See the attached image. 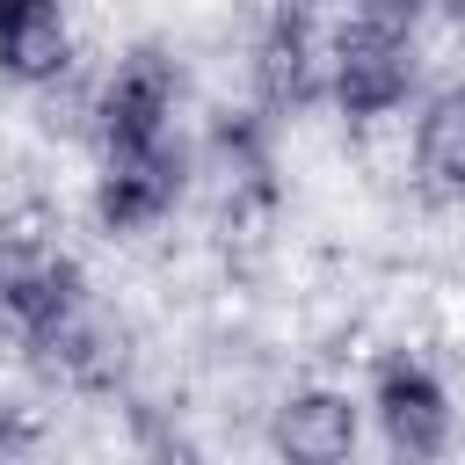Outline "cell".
Masks as SVG:
<instances>
[{
	"instance_id": "obj_1",
	"label": "cell",
	"mask_w": 465,
	"mask_h": 465,
	"mask_svg": "<svg viewBox=\"0 0 465 465\" xmlns=\"http://www.w3.org/2000/svg\"><path fill=\"white\" fill-rule=\"evenodd\" d=\"M421 36L414 22L385 15H341L327 29V109L349 131H385L421 102Z\"/></svg>"
},
{
	"instance_id": "obj_2",
	"label": "cell",
	"mask_w": 465,
	"mask_h": 465,
	"mask_svg": "<svg viewBox=\"0 0 465 465\" xmlns=\"http://www.w3.org/2000/svg\"><path fill=\"white\" fill-rule=\"evenodd\" d=\"M182 109H189L182 58L167 44H124L80 102V131L94 153H138V145L182 138Z\"/></svg>"
},
{
	"instance_id": "obj_3",
	"label": "cell",
	"mask_w": 465,
	"mask_h": 465,
	"mask_svg": "<svg viewBox=\"0 0 465 465\" xmlns=\"http://www.w3.org/2000/svg\"><path fill=\"white\" fill-rule=\"evenodd\" d=\"M363 414H371V436H378L392 458H443V450L458 443V392H450V378H443L421 349H407V341H392V349L371 356Z\"/></svg>"
},
{
	"instance_id": "obj_4",
	"label": "cell",
	"mask_w": 465,
	"mask_h": 465,
	"mask_svg": "<svg viewBox=\"0 0 465 465\" xmlns=\"http://www.w3.org/2000/svg\"><path fill=\"white\" fill-rule=\"evenodd\" d=\"M196 182V153L182 138L167 145H138V153H94V174H87V218L102 240H145L160 232L182 196Z\"/></svg>"
},
{
	"instance_id": "obj_5",
	"label": "cell",
	"mask_w": 465,
	"mask_h": 465,
	"mask_svg": "<svg viewBox=\"0 0 465 465\" xmlns=\"http://www.w3.org/2000/svg\"><path fill=\"white\" fill-rule=\"evenodd\" d=\"M247 87L262 116H298L327 102V29L312 0H269L254 51H247Z\"/></svg>"
},
{
	"instance_id": "obj_6",
	"label": "cell",
	"mask_w": 465,
	"mask_h": 465,
	"mask_svg": "<svg viewBox=\"0 0 465 465\" xmlns=\"http://www.w3.org/2000/svg\"><path fill=\"white\" fill-rule=\"evenodd\" d=\"M363 392L334 385V378H305L291 392H276L269 407V450L291 458V465H349L363 450Z\"/></svg>"
},
{
	"instance_id": "obj_7",
	"label": "cell",
	"mask_w": 465,
	"mask_h": 465,
	"mask_svg": "<svg viewBox=\"0 0 465 465\" xmlns=\"http://www.w3.org/2000/svg\"><path fill=\"white\" fill-rule=\"evenodd\" d=\"M80 65L73 0H0V80L22 94H51Z\"/></svg>"
},
{
	"instance_id": "obj_8",
	"label": "cell",
	"mask_w": 465,
	"mask_h": 465,
	"mask_svg": "<svg viewBox=\"0 0 465 465\" xmlns=\"http://www.w3.org/2000/svg\"><path fill=\"white\" fill-rule=\"evenodd\" d=\"M407 189L429 211H465V73L429 87L407 124Z\"/></svg>"
},
{
	"instance_id": "obj_9",
	"label": "cell",
	"mask_w": 465,
	"mask_h": 465,
	"mask_svg": "<svg viewBox=\"0 0 465 465\" xmlns=\"http://www.w3.org/2000/svg\"><path fill=\"white\" fill-rule=\"evenodd\" d=\"M349 15H385V22H421L436 0H341Z\"/></svg>"
},
{
	"instance_id": "obj_10",
	"label": "cell",
	"mask_w": 465,
	"mask_h": 465,
	"mask_svg": "<svg viewBox=\"0 0 465 465\" xmlns=\"http://www.w3.org/2000/svg\"><path fill=\"white\" fill-rule=\"evenodd\" d=\"M436 15H443V29L465 44V0H436Z\"/></svg>"
},
{
	"instance_id": "obj_11",
	"label": "cell",
	"mask_w": 465,
	"mask_h": 465,
	"mask_svg": "<svg viewBox=\"0 0 465 465\" xmlns=\"http://www.w3.org/2000/svg\"><path fill=\"white\" fill-rule=\"evenodd\" d=\"M22 443H29V429H15V414L0 407V450H22Z\"/></svg>"
}]
</instances>
